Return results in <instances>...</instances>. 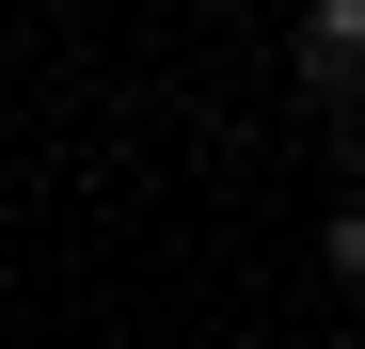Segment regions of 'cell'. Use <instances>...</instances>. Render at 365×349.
<instances>
[{
    "instance_id": "cell-2",
    "label": "cell",
    "mask_w": 365,
    "mask_h": 349,
    "mask_svg": "<svg viewBox=\"0 0 365 349\" xmlns=\"http://www.w3.org/2000/svg\"><path fill=\"white\" fill-rule=\"evenodd\" d=\"M318 270H334V286H365V191H349V207L318 222Z\"/></svg>"
},
{
    "instance_id": "cell-1",
    "label": "cell",
    "mask_w": 365,
    "mask_h": 349,
    "mask_svg": "<svg viewBox=\"0 0 365 349\" xmlns=\"http://www.w3.org/2000/svg\"><path fill=\"white\" fill-rule=\"evenodd\" d=\"M302 80H318V95H365V0H318V16H302Z\"/></svg>"
}]
</instances>
